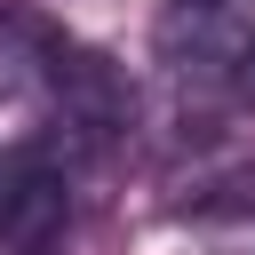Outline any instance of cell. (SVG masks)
<instances>
[{"mask_svg": "<svg viewBox=\"0 0 255 255\" xmlns=\"http://www.w3.org/2000/svg\"><path fill=\"white\" fill-rule=\"evenodd\" d=\"M72 223V175L48 151H8L0 159V247L8 255H48Z\"/></svg>", "mask_w": 255, "mask_h": 255, "instance_id": "cell-1", "label": "cell"}, {"mask_svg": "<svg viewBox=\"0 0 255 255\" xmlns=\"http://www.w3.org/2000/svg\"><path fill=\"white\" fill-rule=\"evenodd\" d=\"M183 231H199L215 255H255V175L215 183L207 199H191L183 207Z\"/></svg>", "mask_w": 255, "mask_h": 255, "instance_id": "cell-2", "label": "cell"}, {"mask_svg": "<svg viewBox=\"0 0 255 255\" xmlns=\"http://www.w3.org/2000/svg\"><path fill=\"white\" fill-rule=\"evenodd\" d=\"M56 56H64V40L48 32V24H32V16H0V96H48V80H56Z\"/></svg>", "mask_w": 255, "mask_h": 255, "instance_id": "cell-3", "label": "cell"}, {"mask_svg": "<svg viewBox=\"0 0 255 255\" xmlns=\"http://www.w3.org/2000/svg\"><path fill=\"white\" fill-rule=\"evenodd\" d=\"M239 24V0H159V56L191 64V56H215Z\"/></svg>", "mask_w": 255, "mask_h": 255, "instance_id": "cell-4", "label": "cell"}, {"mask_svg": "<svg viewBox=\"0 0 255 255\" xmlns=\"http://www.w3.org/2000/svg\"><path fill=\"white\" fill-rule=\"evenodd\" d=\"M239 96H247V104H255V40H247V48H239Z\"/></svg>", "mask_w": 255, "mask_h": 255, "instance_id": "cell-5", "label": "cell"}]
</instances>
